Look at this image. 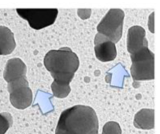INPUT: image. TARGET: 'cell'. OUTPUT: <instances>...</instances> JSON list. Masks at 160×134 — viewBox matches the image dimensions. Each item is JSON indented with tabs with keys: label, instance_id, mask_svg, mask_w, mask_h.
<instances>
[{
	"label": "cell",
	"instance_id": "1",
	"mask_svg": "<svg viewBox=\"0 0 160 134\" xmlns=\"http://www.w3.org/2000/svg\"><path fill=\"white\" fill-rule=\"evenodd\" d=\"M99 120L91 107L75 105L61 113L55 134H98Z\"/></svg>",
	"mask_w": 160,
	"mask_h": 134
},
{
	"label": "cell",
	"instance_id": "2",
	"mask_svg": "<svg viewBox=\"0 0 160 134\" xmlns=\"http://www.w3.org/2000/svg\"><path fill=\"white\" fill-rule=\"evenodd\" d=\"M43 64L54 82L69 84L79 67L80 62L78 55L70 48L62 47L47 53Z\"/></svg>",
	"mask_w": 160,
	"mask_h": 134
},
{
	"label": "cell",
	"instance_id": "3",
	"mask_svg": "<svg viewBox=\"0 0 160 134\" xmlns=\"http://www.w3.org/2000/svg\"><path fill=\"white\" fill-rule=\"evenodd\" d=\"M131 75L134 81L152 80L155 78V54L144 48L131 55Z\"/></svg>",
	"mask_w": 160,
	"mask_h": 134
},
{
	"label": "cell",
	"instance_id": "4",
	"mask_svg": "<svg viewBox=\"0 0 160 134\" xmlns=\"http://www.w3.org/2000/svg\"><path fill=\"white\" fill-rule=\"evenodd\" d=\"M125 13L121 9H111L97 25L98 34L104 36L114 44L122 36Z\"/></svg>",
	"mask_w": 160,
	"mask_h": 134
},
{
	"label": "cell",
	"instance_id": "5",
	"mask_svg": "<svg viewBox=\"0 0 160 134\" xmlns=\"http://www.w3.org/2000/svg\"><path fill=\"white\" fill-rule=\"evenodd\" d=\"M17 13L28 22L35 30H40L55 23L58 16V9H17Z\"/></svg>",
	"mask_w": 160,
	"mask_h": 134
},
{
	"label": "cell",
	"instance_id": "6",
	"mask_svg": "<svg viewBox=\"0 0 160 134\" xmlns=\"http://www.w3.org/2000/svg\"><path fill=\"white\" fill-rule=\"evenodd\" d=\"M7 89L10 93V103L15 108L23 110L32 104V92L26 78H21L9 82Z\"/></svg>",
	"mask_w": 160,
	"mask_h": 134
},
{
	"label": "cell",
	"instance_id": "7",
	"mask_svg": "<svg viewBox=\"0 0 160 134\" xmlns=\"http://www.w3.org/2000/svg\"><path fill=\"white\" fill-rule=\"evenodd\" d=\"M95 53L99 61L109 62L117 57V49L114 43L109 41L104 36L97 34L95 37Z\"/></svg>",
	"mask_w": 160,
	"mask_h": 134
},
{
	"label": "cell",
	"instance_id": "8",
	"mask_svg": "<svg viewBox=\"0 0 160 134\" xmlns=\"http://www.w3.org/2000/svg\"><path fill=\"white\" fill-rule=\"evenodd\" d=\"M144 28L140 26H132L127 33V50L131 55L144 48H148V42L145 38Z\"/></svg>",
	"mask_w": 160,
	"mask_h": 134
},
{
	"label": "cell",
	"instance_id": "9",
	"mask_svg": "<svg viewBox=\"0 0 160 134\" xmlns=\"http://www.w3.org/2000/svg\"><path fill=\"white\" fill-rule=\"evenodd\" d=\"M26 65L20 58H12L7 61L3 72V78L9 83L21 78H26Z\"/></svg>",
	"mask_w": 160,
	"mask_h": 134
},
{
	"label": "cell",
	"instance_id": "10",
	"mask_svg": "<svg viewBox=\"0 0 160 134\" xmlns=\"http://www.w3.org/2000/svg\"><path fill=\"white\" fill-rule=\"evenodd\" d=\"M134 126L140 129H152L155 126V111L144 108L134 116Z\"/></svg>",
	"mask_w": 160,
	"mask_h": 134
},
{
	"label": "cell",
	"instance_id": "11",
	"mask_svg": "<svg viewBox=\"0 0 160 134\" xmlns=\"http://www.w3.org/2000/svg\"><path fill=\"white\" fill-rule=\"evenodd\" d=\"M16 47L14 35L5 26H0V55H8Z\"/></svg>",
	"mask_w": 160,
	"mask_h": 134
},
{
	"label": "cell",
	"instance_id": "12",
	"mask_svg": "<svg viewBox=\"0 0 160 134\" xmlns=\"http://www.w3.org/2000/svg\"><path fill=\"white\" fill-rule=\"evenodd\" d=\"M51 90L54 97L57 98H65L69 94L71 88L69 84L53 82L51 84Z\"/></svg>",
	"mask_w": 160,
	"mask_h": 134
},
{
	"label": "cell",
	"instance_id": "13",
	"mask_svg": "<svg viewBox=\"0 0 160 134\" xmlns=\"http://www.w3.org/2000/svg\"><path fill=\"white\" fill-rule=\"evenodd\" d=\"M13 125V117L10 113H0V134H5Z\"/></svg>",
	"mask_w": 160,
	"mask_h": 134
},
{
	"label": "cell",
	"instance_id": "14",
	"mask_svg": "<svg viewBox=\"0 0 160 134\" xmlns=\"http://www.w3.org/2000/svg\"><path fill=\"white\" fill-rule=\"evenodd\" d=\"M102 134H122L120 125L116 122H108L102 127Z\"/></svg>",
	"mask_w": 160,
	"mask_h": 134
}]
</instances>
